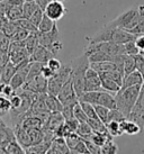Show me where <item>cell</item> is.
<instances>
[{
  "label": "cell",
  "mask_w": 144,
  "mask_h": 154,
  "mask_svg": "<svg viewBox=\"0 0 144 154\" xmlns=\"http://www.w3.org/2000/svg\"><path fill=\"white\" fill-rule=\"evenodd\" d=\"M17 23V25L19 28H23V29H26L28 30V32H37V27L33 24V23L30 22L28 18H20V19H18L16 20Z\"/></svg>",
  "instance_id": "cell-40"
},
{
  "label": "cell",
  "mask_w": 144,
  "mask_h": 154,
  "mask_svg": "<svg viewBox=\"0 0 144 154\" xmlns=\"http://www.w3.org/2000/svg\"><path fill=\"white\" fill-rule=\"evenodd\" d=\"M141 86H132L127 88H121L115 94L116 108L123 112L128 118L132 109L135 105V101L140 94Z\"/></svg>",
  "instance_id": "cell-2"
},
{
  "label": "cell",
  "mask_w": 144,
  "mask_h": 154,
  "mask_svg": "<svg viewBox=\"0 0 144 154\" xmlns=\"http://www.w3.org/2000/svg\"><path fill=\"white\" fill-rule=\"evenodd\" d=\"M46 65L49 66V68L51 69V70H53L54 72H58L60 69L62 68L63 65H62V63H61V61L59 60V59H56V57H52V59H50V60L47 61Z\"/></svg>",
  "instance_id": "cell-52"
},
{
  "label": "cell",
  "mask_w": 144,
  "mask_h": 154,
  "mask_svg": "<svg viewBox=\"0 0 144 154\" xmlns=\"http://www.w3.org/2000/svg\"><path fill=\"white\" fill-rule=\"evenodd\" d=\"M1 126H6V123H5L4 119H2L1 116H0V127H1Z\"/></svg>",
  "instance_id": "cell-59"
},
{
  "label": "cell",
  "mask_w": 144,
  "mask_h": 154,
  "mask_svg": "<svg viewBox=\"0 0 144 154\" xmlns=\"http://www.w3.org/2000/svg\"><path fill=\"white\" fill-rule=\"evenodd\" d=\"M38 44L43 45L44 47L49 48L51 52H53L55 55L60 51L63 50V43L60 38V32L58 29V26L55 25L53 29L46 33H39L38 32Z\"/></svg>",
  "instance_id": "cell-5"
},
{
  "label": "cell",
  "mask_w": 144,
  "mask_h": 154,
  "mask_svg": "<svg viewBox=\"0 0 144 154\" xmlns=\"http://www.w3.org/2000/svg\"><path fill=\"white\" fill-rule=\"evenodd\" d=\"M21 7H23V17L30 18L38 8V5L35 2V0H32V1H25Z\"/></svg>",
  "instance_id": "cell-33"
},
{
  "label": "cell",
  "mask_w": 144,
  "mask_h": 154,
  "mask_svg": "<svg viewBox=\"0 0 144 154\" xmlns=\"http://www.w3.org/2000/svg\"><path fill=\"white\" fill-rule=\"evenodd\" d=\"M55 54L53 52H51L49 48L44 47L43 45L38 44L37 46L35 47V50L32 52V54L30 56V61H34V62H41V63H44L46 64L47 61L54 57Z\"/></svg>",
  "instance_id": "cell-13"
},
{
  "label": "cell",
  "mask_w": 144,
  "mask_h": 154,
  "mask_svg": "<svg viewBox=\"0 0 144 154\" xmlns=\"http://www.w3.org/2000/svg\"><path fill=\"white\" fill-rule=\"evenodd\" d=\"M47 82H49V80H47L46 78H44L42 74H39L37 77L30 79V81H26L25 85L21 88L30 90V91H33L35 94H46Z\"/></svg>",
  "instance_id": "cell-12"
},
{
  "label": "cell",
  "mask_w": 144,
  "mask_h": 154,
  "mask_svg": "<svg viewBox=\"0 0 144 154\" xmlns=\"http://www.w3.org/2000/svg\"><path fill=\"white\" fill-rule=\"evenodd\" d=\"M10 109H11V105H10L9 98L4 94H0V116L8 114Z\"/></svg>",
  "instance_id": "cell-41"
},
{
  "label": "cell",
  "mask_w": 144,
  "mask_h": 154,
  "mask_svg": "<svg viewBox=\"0 0 144 154\" xmlns=\"http://www.w3.org/2000/svg\"><path fill=\"white\" fill-rule=\"evenodd\" d=\"M121 127L123 131V134L127 135H137L141 132V126L136 122L126 118L123 122H121Z\"/></svg>",
  "instance_id": "cell-21"
},
{
  "label": "cell",
  "mask_w": 144,
  "mask_h": 154,
  "mask_svg": "<svg viewBox=\"0 0 144 154\" xmlns=\"http://www.w3.org/2000/svg\"><path fill=\"white\" fill-rule=\"evenodd\" d=\"M97 90H102V80L99 77V73L95 69L89 66L85 77V91H97Z\"/></svg>",
  "instance_id": "cell-11"
},
{
  "label": "cell",
  "mask_w": 144,
  "mask_h": 154,
  "mask_svg": "<svg viewBox=\"0 0 144 154\" xmlns=\"http://www.w3.org/2000/svg\"><path fill=\"white\" fill-rule=\"evenodd\" d=\"M70 153H76V154H87V153H90L89 150H88V147L86 145L85 143V140L83 138H81L80 142L77 144L71 151H70Z\"/></svg>",
  "instance_id": "cell-49"
},
{
  "label": "cell",
  "mask_w": 144,
  "mask_h": 154,
  "mask_svg": "<svg viewBox=\"0 0 144 154\" xmlns=\"http://www.w3.org/2000/svg\"><path fill=\"white\" fill-rule=\"evenodd\" d=\"M25 42V46L30 54L35 50V47L38 45V30L37 32H30V35L27 36V38L24 41Z\"/></svg>",
  "instance_id": "cell-27"
},
{
  "label": "cell",
  "mask_w": 144,
  "mask_h": 154,
  "mask_svg": "<svg viewBox=\"0 0 144 154\" xmlns=\"http://www.w3.org/2000/svg\"><path fill=\"white\" fill-rule=\"evenodd\" d=\"M30 32L26 29H23V28H18V30L15 33V34L10 37V41L11 42H21V41H25L27 38V36L30 35Z\"/></svg>",
  "instance_id": "cell-47"
},
{
  "label": "cell",
  "mask_w": 144,
  "mask_h": 154,
  "mask_svg": "<svg viewBox=\"0 0 144 154\" xmlns=\"http://www.w3.org/2000/svg\"><path fill=\"white\" fill-rule=\"evenodd\" d=\"M70 75H71V68H70V65H63L58 72L54 73V75L51 79H49V82H47V94L58 96L62 86L68 81Z\"/></svg>",
  "instance_id": "cell-6"
},
{
  "label": "cell",
  "mask_w": 144,
  "mask_h": 154,
  "mask_svg": "<svg viewBox=\"0 0 144 154\" xmlns=\"http://www.w3.org/2000/svg\"><path fill=\"white\" fill-rule=\"evenodd\" d=\"M87 123L90 125V127L95 133H104L107 132V127L105 123L100 119H95V118H88Z\"/></svg>",
  "instance_id": "cell-35"
},
{
  "label": "cell",
  "mask_w": 144,
  "mask_h": 154,
  "mask_svg": "<svg viewBox=\"0 0 144 154\" xmlns=\"http://www.w3.org/2000/svg\"><path fill=\"white\" fill-rule=\"evenodd\" d=\"M139 19H140V8L139 7H131L109 23L116 27H121L123 29L131 32L137 25Z\"/></svg>",
  "instance_id": "cell-4"
},
{
  "label": "cell",
  "mask_w": 144,
  "mask_h": 154,
  "mask_svg": "<svg viewBox=\"0 0 144 154\" xmlns=\"http://www.w3.org/2000/svg\"><path fill=\"white\" fill-rule=\"evenodd\" d=\"M127 117L124 115L122 111L117 109V108H114V109H110L109 112H108V117H107V120L106 123L108 122H111V120H115V122H123L124 119H126ZM105 123V124H106Z\"/></svg>",
  "instance_id": "cell-39"
},
{
  "label": "cell",
  "mask_w": 144,
  "mask_h": 154,
  "mask_svg": "<svg viewBox=\"0 0 144 154\" xmlns=\"http://www.w3.org/2000/svg\"><path fill=\"white\" fill-rule=\"evenodd\" d=\"M76 133L83 140H90L91 136H92V129L90 127V125L87 123V122H83V123H79V126L77 128Z\"/></svg>",
  "instance_id": "cell-25"
},
{
  "label": "cell",
  "mask_w": 144,
  "mask_h": 154,
  "mask_svg": "<svg viewBox=\"0 0 144 154\" xmlns=\"http://www.w3.org/2000/svg\"><path fill=\"white\" fill-rule=\"evenodd\" d=\"M135 69V59L133 55H127L125 54L124 57V77L133 72Z\"/></svg>",
  "instance_id": "cell-36"
},
{
  "label": "cell",
  "mask_w": 144,
  "mask_h": 154,
  "mask_svg": "<svg viewBox=\"0 0 144 154\" xmlns=\"http://www.w3.org/2000/svg\"><path fill=\"white\" fill-rule=\"evenodd\" d=\"M134 42H135L136 46L140 48V51H143L144 50V34L135 35Z\"/></svg>",
  "instance_id": "cell-56"
},
{
  "label": "cell",
  "mask_w": 144,
  "mask_h": 154,
  "mask_svg": "<svg viewBox=\"0 0 144 154\" xmlns=\"http://www.w3.org/2000/svg\"><path fill=\"white\" fill-rule=\"evenodd\" d=\"M45 103H46L47 109L50 110V112H61L63 109V103H61V100L58 98V96L46 94Z\"/></svg>",
  "instance_id": "cell-20"
},
{
  "label": "cell",
  "mask_w": 144,
  "mask_h": 154,
  "mask_svg": "<svg viewBox=\"0 0 144 154\" xmlns=\"http://www.w3.org/2000/svg\"><path fill=\"white\" fill-rule=\"evenodd\" d=\"M30 54L25 46V42H11L9 46V60L14 64L19 65L30 61Z\"/></svg>",
  "instance_id": "cell-7"
},
{
  "label": "cell",
  "mask_w": 144,
  "mask_h": 154,
  "mask_svg": "<svg viewBox=\"0 0 144 154\" xmlns=\"http://www.w3.org/2000/svg\"><path fill=\"white\" fill-rule=\"evenodd\" d=\"M144 82L143 75L137 70H134L130 74L125 75L123 79V85L121 88H127L132 86H142Z\"/></svg>",
  "instance_id": "cell-18"
},
{
  "label": "cell",
  "mask_w": 144,
  "mask_h": 154,
  "mask_svg": "<svg viewBox=\"0 0 144 154\" xmlns=\"http://www.w3.org/2000/svg\"><path fill=\"white\" fill-rule=\"evenodd\" d=\"M93 107H95V110L97 112V116L99 117V119L104 122V123H106L107 117H108V112L110 110L109 108L102 106V105H93Z\"/></svg>",
  "instance_id": "cell-46"
},
{
  "label": "cell",
  "mask_w": 144,
  "mask_h": 154,
  "mask_svg": "<svg viewBox=\"0 0 144 154\" xmlns=\"http://www.w3.org/2000/svg\"><path fill=\"white\" fill-rule=\"evenodd\" d=\"M98 73H99V77H100V80H102V87L104 90H107V91H109L111 94H116L121 89L122 86L115 79H113L109 75H107L106 73L104 72H98Z\"/></svg>",
  "instance_id": "cell-17"
},
{
  "label": "cell",
  "mask_w": 144,
  "mask_h": 154,
  "mask_svg": "<svg viewBox=\"0 0 144 154\" xmlns=\"http://www.w3.org/2000/svg\"><path fill=\"white\" fill-rule=\"evenodd\" d=\"M25 1H32V0H25Z\"/></svg>",
  "instance_id": "cell-61"
},
{
  "label": "cell",
  "mask_w": 144,
  "mask_h": 154,
  "mask_svg": "<svg viewBox=\"0 0 144 154\" xmlns=\"http://www.w3.org/2000/svg\"><path fill=\"white\" fill-rule=\"evenodd\" d=\"M81 103V107L83 108L86 115L88 118H95V119H99V117L97 116V112L95 110V107H93L92 103H85V101H79Z\"/></svg>",
  "instance_id": "cell-42"
},
{
  "label": "cell",
  "mask_w": 144,
  "mask_h": 154,
  "mask_svg": "<svg viewBox=\"0 0 144 154\" xmlns=\"http://www.w3.org/2000/svg\"><path fill=\"white\" fill-rule=\"evenodd\" d=\"M80 140H81V137L79 136L76 132L69 134L68 136L65 137V142H67V144H68L70 151H71L72 149H73V147H74L79 142H80Z\"/></svg>",
  "instance_id": "cell-48"
},
{
  "label": "cell",
  "mask_w": 144,
  "mask_h": 154,
  "mask_svg": "<svg viewBox=\"0 0 144 154\" xmlns=\"http://www.w3.org/2000/svg\"><path fill=\"white\" fill-rule=\"evenodd\" d=\"M128 119L134 120L137 124L140 125L141 127H143L144 124V82L141 86L140 94L139 97L136 99L135 105L132 109L131 114L128 116Z\"/></svg>",
  "instance_id": "cell-9"
},
{
  "label": "cell",
  "mask_w": 144,
  "mask_h": 154,
  "mask_svg": "<svg viewBox=\"0 0 144 154\" xmlns=\"http://www.w3.org/2000/svg\"><path fill=\"white\" fill-rule=\"evenodd\" d=\"M64 122H65V119H64L62 112H50L49 118H47V120L45 122L43 128L50 129V131L55 133L61 125L64 124Z\"/></svg>",
  "instance_id": "cell-16"
},
{
  "label": "cell",
  "mask_w": 144,
  "mask_h": 154,
  "mask_svg": "<svg viewBox=\"0 0 144 154\" xmlns=\"http://www.w3.org/2000/svg\"><path fill=\"white\" fill-rule=\"evenodd\" d=\"M21 125L27 131L32 128H43L44 122L37 116H26L21 119Z\"/></svg>",
  "instance_id": "cell-22"
},
{
  "label": "cell",
  "mask_w": 144,
  "mask_h": 154,
  "mask_svg": "<svg viewBox=\"0 0 144 154\" xmlns=\"http://www.w3.org/2000/svg\"><path fill=\"white\" fill-rule=\"evenodd\" d=\"M124 48H125V54H127V55L135 56V55H137L139 53H141L140 48L136 46L134 39H133V41H130V42H127V43L124 44Z\"/></svg>",
  "instance_id": "cell-44"
},
{
  "label": "cell",
  "mask_w": 144,
  "mask_h": 154,
  "mask_svg": "<svg viewBox=\"0 0 144 154\" xmlns=\"http://www.w3.org/2000/svg\"><path fill=\"white\" fill-rule=\"evenodd\" d=\"M105 125H106V127H107V132L109 133L113 137L122 136V135H124L123 131H122V127H121V123H119V122L111 120V122L106 123Z\"/></svg>",
  "instance_id": "cell-31"
},
{
  "label": "cell",
  "mask_w": 144,
  "mask_h": 154,
  "mask_svg": "<svg viewBox=\"0 0 144 154\" xmlns=\"http://www.w3.org/2000/svg\"><path fill=\"white\" fill-rule=\"evenodd\" d=\"M76 105H67V106H63V109H62V115H63L64 119H70V118H73V108H74Z\"/></svg>",
  "instance_id": "cell-53"
},
{
  "label": "cell",
  "mask_w": 144,
  "mask_h": 154,
  "mask_svg": "<svg viewBox=\"0 0 144 154\" xmlns=\"http://www.w3.org/2000/svg\"><path fill=\"white\" fill-rule=\"evenodd\" d=\"M140 8V19H139V23L137 25L133 28V29L130 32L132 34L134 35H140V34H144V6H139Z\"/></svg>",
  "instance_id": "cell-37"
},
{
  "label": "cell",
  "mask_w": 144,
  "mask_h": 154,
  "mask_svg": "<svg viewBox=\"0 0 144 154\" xmlns=\"http://www.w3.org/2000/svg\"><path fill=\"white\" fill-rule=\"evenodd\" d=\"M73 116H74V118H77L80 123H83V122H87V120H88V117L86 115L83 108L81 107L80 103H76V106L73 108Z\"/></svg>",
  "instance_id": "cell-43"
},
{
  "label": "cell",
  "mask_w": 144,
  "mask_h": 154,
  "mask_svg": "<svg viewBox=\"0 0 144 154\" xmlns=\"http://www.w3.org/2000/svg\"><path fill=\"white\" fill-rule=\"evenodd\" d=\"M44 63L41 62H34V61H30V70H28V74H27V79L26 81H30V79L37 77L42 73V69Z\"/></svg>",
  "instance_id": "cell-28"
},
{
  "label": "cell",
  "mask_w": 144,
  "mask_h": 154,
  "mask_svg": "<svg viewBox=\"0 0 144 154\" xmlns=\"http://www.w3.org/2000/svg\"><path fill=\"white\" fill-rule=\"evenodd\" d=\"M79 101H85L92 105H102L109 109L116 108L115 94H111L107 90H97V91H85L79 97Z\"/></svg>",
  "instance_id": "cell-3"
},
{
  "label": "cell",
  "mask_w": 144,
  "mask_h": 154,
  "mask_svg": "<svg viewBox=\"0 0 144 154\" xmlns=\"http://www.w3.org/2000/svg\"><path fill=\"white\" fill-rule=\"evenodd\" d=\"M15 133L14 128H10L9 126H1L0 127V146H5L8 144L10 141L15 140Z\"/></svg>",
  "instance_id": "cell-23"
},
{
  "label": "cell",
  "mask_w": 144,
  "mask_h": 154,
  "mask_svg": "<svg viewBox=\"0 0 144 154\" xmlns=\"http://www.w3.org/2000/svg\"><path fill=\"white\" fill-rule=\"evenodd\" d=\"M85 143L86 145H87V147H88V150H89L90 153H100V146L96 145L93 142L89 141V140H85Z\"/></svg>",
  "instance_id": "cell-54"
},
{
  "label": "cell",
  "mask_w": 144,
  "mask_h": 154,
  "mask_svg": "<svg viewBox=\"0 0 144 154\" xmlns=\"http://www.w3.org/2000/svg\"><path fill=\"white\" fill-rule=\"evenodd\" d=\"M14 133H15V137H16V140L18 141V143H19L25 150L27 149V147H30V146L32 145V142H30L28 131L23 127L21 123L15 124Z\"/></svg>",
  "instance_id": "cell-15"
},
{
  "label": "cell",
  "mask_w": 144,
  "mask_h": 154,
  "mask_svg": "<svg viewBox=\"0 0 144 154\" xmlns=\"http://www.w3.org/2000/svg\"><path fill=\"white\" fill-rule=\"evenodd\" d=\"M15 92H16V91L14 90L13 87L10 86L9 83H6V85H5V87H4V89H2V94H4V96H6V97H8V98H9V97H11Z\"/></svg>",
  "instance_id": "cell-57"
},
{
  "label": "cell",
  "mask_w": 144,
  "mask_h": 154,
  "mask_svg": "<svg viewBox=\"0 0 144 154\" xmlns=\"http://www.w3.org/2000/svg\"><path fill=\"white\" fill-rule=\"evenodd\" d=\"M54 73H55L54 71H53V70H51V69L49 68V66H47L46 64L43 65L42 73H41V74H42V75L44 78H46L47 80H49V79H51V78L53 77V75H54Z\"/></svg>",
  "instance_id": "cell-55"
},
{
  "label": "cell",
  "mask_w": 144,
  "mask_h": 154,
  "mask_svg": "<svg viewBox=\"0 0 144 154\" xmlns=\"http://www.w3.org/2000/svg\"><path fill=\"white\" fill-rule=\"evenodd\" d=\"M6 152L7 154H25V149L18 143V141L15 138L13 141H10L6 145Z\"/></svg>",
  "instance_id": "cell-30"
},
{
  "label": "cell",
  "mask_w": 144,
  "mask_h": 154,
  "mask_svg": "<svg viewBox=\"0 0 144 154\" xmlns=\"http://www.w3.org/2000/svg\"><path fill=\"white\" fill-rule=\"evenodd\" d=\"M55 25H56V22L51 19L50 17H47L46 15L44 14L42 20H41V23L37 26V29L39 33H46V32H50V30L53 29V27Z\"/></svg>",
  "instance_id": "cell-26"
},
{
  "label": "cell",
  "mask_w": 144,
  "mask_h": 154,
  "mask_svg": "<svg viewBox=\"0 0 144 154\" xmlns=\"http://www.w3.org/2000/svg\"><path fill=\"white\" fill-rule=\"evenodd\" d=\"M59 1H62V2H64V1H67V0H59Z\"/></svg>",
  "instance_id": "cell-60"
},
{
  "label": "cell",
  "mask_w": 144,
  "mask_h": 154,
  "mask_svg": "<svg viewBox=\"0 0 144 154\" xmlns=\"http://www.w3.org/2000/svg\"><path fill=\"white\" fill-rule=\"evenodd\" d=\"M89 57L90 63H97V62H104V61H113L114 60V56L108 55L106 53L100 51H96L88 55Z\"/></svg>",
  "instance_id": "cell-29"
},
{
  "label": "cell",
  "mask_w": 144,
  "mask_h": 154,
  "mask_svg": "<svg viewBox=\"0 0 144 154\" xmlns=\"http://www.w3.org/2000/svg\"><path fill=\"white\" fill-rule=\"evenodd\" d=\"M6 16L11 22H16L18 19H20V18H23V7L21 6H15V7L9 8L6 11Z\"/></svg>",
  "instance_id": "cell-32"
},
{
  "label": "cell",
  "mask_w": 144,
  "mask_h": 154,
  "mask_svg": "<svg viewBox=\"0 0 144 154\" xmlns=\"http://www.w3.org/2000/svg\"><path fill=\"white\" fill-rule=\"evenodd\" d=\"M143 79H144V77H143Z\"/></svg>",
  "instance_id": "cell-63"
},
{
  "label": "cell",
  "mask_w": 144,
  "mask_h": 154,
  "mask_svg": "<svg viewBox=\"0 0 144 154\" xmlns=\"http://www.w3.org/2000/svg\"><path fill=\"white\" fill-rule=\"evenodd\" d=\"M17 71V65L14 64L13 62L9 61L4 66L0 68V82L1 83H9L14 77V74Z\"/></svg>",
  "instance_id": "cell-19"
},
{
  "label": "cell",
  "mask_w": 144,
  "mask_h": 154,
  "mask_svg": "<svg viewBox=\"0 0 144 154\" xmlns=\"http://www.w3.org/2000/svg\"><path fill=\"white\" fill-rule=\"evenodd\" d=\"M18 28H19V27H18L17 23L9 20V22L7 23L6 25H5V27L1 30H2V32L5 33V35H7L9 38H10V37H11V36H13V35L15 34L16 32H17Z\"/></svg>",
  "instance_id": "cell-45"
},
{
  "label": "cell",
  "mask_w": 144,
  "mask_h": 154,
  "mask_svg": "<svg viewBox=\"0 0 144 154\" xmlns=\"http://www.w3.org/2000/svg\"><path fill=\"white\" fill-rule=\"evenodd\" d=\"M44 14L46 15L47 17H50L51 19L58 22L67 14V9H65L62 1L51 0L45 7V9H44Z\"/></svg>",
  "instance_id": "cell-10"
},
{
  "label": "cell",
  "mask_w": 144,
  "mask_h": 154,
  "mask_svg": "<svg viewBox=\"0 0 144 154\" xmlns=\"http://www.w3.org/2000/svg\"><path fill=\"white\" fill-rule=\"evenodd\" d=\"M58 98L61 100V103H63V106H67V105H76V103H79V98H78L76 90H74L71 77L69 78L68 81L62 86L59 94H58Z\"/></svg>",
  "instance_id": "cell-8"
},
{
  "label": "cell",
  "mask_w": 144,
  "mask_h": 154,
  "mask_svg": "<svg viewBox=\"0 0 144 154\" xmlns=\"http://www.w3.org/2000/svg\"><path fill=\"white\" fill-rule=\"evenodd\" d=\"M43 16H44V10H43L42 8H39V7H38V8L35 10V13L33 14V15H32L28 19H30V22L33 23V24L37 27L38 24H39V23H41V20H42Z\"/></svg>",
  "instance_id": "cell-50"
},
{
  "label": "cell",
  "mask_w": 144,
  "mask_h": 154,
  "mask_svg": "<svg viewBox=\"0 0 144 154\" xmlns=\"http://www.w3.org/2000/svg\"><path fill=\"white\" fill-rule=\"evenodd\" d=\"M51 146V143L49 142L43 141L41 143H37V144H34V145H30V147H27L25 150L26 153H34V154H43V153H46L49 147Z\"/></svg>",
  "instance_id": "cell-24"
},
{
  "label": "cell",
  "mask_w": 144,
  "mask_h": 154,
  "mask_svg": "<svg viewBox=\"0 0 144 154\" xmlns=\"http://www.w3.org/2000/svg\"><path fill=\"white\" fill-rule=\"evenodd\" d=\"M70 68H71V79L74 87L78 98L85 92V77L86 72L90 66L89 57L85 53L82 55L78 56L76 59L70 61Z\"/></svg>",
  "instance_id": "cell-1"
},
{
  "label": "cell",
  "mask_w": 144,
  "mask_h": 154,
  "mask_svg": "<svg viewBox=\"0 0 144 154\" xmlns=\"http://www.w3.org/2000/svg\"><path fill=\"white\" fill-rule=\"evenodd\" d=\"M50 1H51V0H35V2L38 5V7H39V8H42L43 10L45 9V7H46L47 4H49Z\"/></svg>",
  "instance_id": "cell-58"
},
{
  "label": "cell",
  "mask_w": 144,
  "mask_h": 154,
  "mask_svg": "<svg viewBox=\"0 0 144 154\" xmlns=\"http://www.w3.org/2000/svg\"><path fill=\"white\" fill-rule=\"evenodd\" d=\"M143 128H144V124H143Z\"/></svg>",
  "instance_id": "cell-62"
},
{
  "label": "cell",
  "mask_w": 144,
  "mask_h": 154,
  "mask_svg": "<svg viewBox=\"0 0 144 154\" xmlns=\"http://www.w3.org/2000/svg\"><path fill=\"white\" fill-rule=\"evenodd\" d=\"M70 153L68 144L65 142V138L61 136H55L52 141L51 146L49 147L46 154H67Z\"/></svg>",
  "instance_id": "cell-14"
},
{
  "label": "cell",
  "mask_w": 144,
  "mask_h": 154,
  "mask_svg": "<svg viewBox=\"0 0 144 154\" xmlns=\"http://www.w3.org/2000/svg\"><path fill=\"white\" fill-rule=\"evenodd\" d=\"M28 134H30L32 145L37 144V143H41V142L44 141V132H43V128L28 129Z\"/></svg>",
  "instance_id": "cell-34"
},
{
  "label": "cell",
  "mask_w": 144,
  "mask_h": 154,
  "mask_svg": "<svg viewBox=\"0 0 144 154\" xmlns=\"http://www.w3.org/2000/svg\"><path fill=\"white\" fill-rule=\"evenodd\" d=\"M118 152V146L113 141V138H110L100 147V153L102 154H114Z\"/></svg>",
  "instance_id": "cell-38"
},
{
  "label": "cell",
  "mask_w": 144,
  "mask_h": 154,
  "mask_svg": "<svg viewBox=\"0 0 144 154\" xmlns=\"http://www.w3.org/2000/svg\"><path fill=\"white\" fill-rule=\"evenodd\" d=\"M135 59V69L144 77V56L142 53H139L137 55L134 56Z\"/></svg>",
  "instance_id": "cell-51"
}]
</instances>
